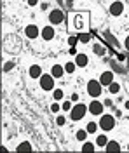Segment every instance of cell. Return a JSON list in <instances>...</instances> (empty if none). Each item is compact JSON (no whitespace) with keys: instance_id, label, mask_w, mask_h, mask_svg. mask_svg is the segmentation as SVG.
Wrapping results in <instances>:
<instances>
[{"instance_id":"6da1fadb","label":"cell","mask_w":129,"mask_h":153,"mask_svg":"<svg viewBox=\"0 0 129 153\" xmlns=\"http://www.w3.org/2000/svg\"><path fill=\"white\" fill-rule=\"evenodd\" d=\"M87 111H89V106H86L84 103H75L73 108L70 110V118H72L73 122H79V120H82V118L86 117Z\"/></svg>"},{"instance_id":"7a4b0ae2","label":"cell","mask_w":129,"mask_h":153,"mask_svg":"<svg viewBox=\"0 0 129 153\" xmlns=\"http://www.w3.org/2000/svg\"><path fill=\"white\" fill-rule=\"evenodd\" d=\"M99 129H103L105 132H108V131H112L113 127H115V117H112L110 113H103L99 115Z\"/></svg>"},{"instance_id":"3957f363","label":"cell","mask_w":129,"mask_h":153,"mask_svg":"<svg viewBox=\"0 0 129 153\" xmlns=\"http://www.w3.org/2000/svg\"><path fill=\"white\" fill-rule=\"evenodd\" d=\"M101 91H103V84L99 80H89L87 82V94L92 96V97H99L101 96Z\"/></svg>"},{"instance_id":"277c9868","label":"cell","mask_w":129,"mask_h":153,"mask_svg":"<svg viewBox=\"0 0 129 153\" xmlns=\"http://www.w3.org/2000/svg\"><path fill=\"white\" fill-rule=\"evenodd\" d=\"M40 82V87L44 89V91H54L56 87H54V76L51 75V73H44V75L39 78Z\"/></svg>"},{"instance_id":"5b68a950","label":"cell","mask_w":129,"mask_h":153,"mask_svg":"<svg viewBox=\"0 0 129 153\" xmlns=\"http://www.w3.org/2000/svg\"><path fill=\"white\" fill-rule=\"evenodd\" d=\"M103 111H105V105L101 103V101H98V99H92L89 103V113L91 115H103Z\"/></svg>"},{"instance_id":"8992f818","label":"cell","mask_w":129,"mask_h":153,"mask_svg":"<svg viewBox=\"0 0 129 153\" xmlns=\"http://www.w3.org/2000/svg\"><path fill=\"white\" fill-rule=\"evenodd\" d=\"M63 10H60V9H52L49 12V23L54 26V25H60L61 21H63Z\"/></svg>"},{"instance_id":"52a82bcc","label":"cell","mask_w":129,"mask_h":153,"mask_svg":"<svg viewBox=\"0 0 129 153\" xmlns=\"http://www.w3.org/2000/svg\"><path fill=\"white\" fill-rule=\"evenodd\" d=\"M122 12H124V4H122L120 0L112 2V5H110V14H112V16H120Z\"/></svg>"},{"instance_id":"ba28073f","label":"cell","mask_w":129,"mask_h":153,"mask_svg":"<svg viewBox=\"0 0 129 153\" xmlns=\"http://www.w3.org/2000/svg\"><path fill=\"white\" fill-rule=\"evenodd\" d=\"M40 35H42V38L44 40H52L54 38V35H56V31H54V28H52V25H49V26H44L42 28V31H40Z\"/></svg>"},{"instance_id":"9c48e42d","label":"cell","mask_w":129,"mask_h":153,"mask_svg":"<svg viewBox=\"0 0 129 153\" xmlns=\"http://www.w3.org/2000/svg\"><path fill=\"white\" fill-rule=\"evenodd\" d=\"M25 35H26L28 38H37L40 35L39 26H35V25H28V26L25 28Z\"/></svg>"},{"instance_id":"30bf717a","label":"cell","mask_w":129,"mask_h":153,"mask_svg":"<svg viewBox=\"0 0 129 153\" xmlns=\"http://www.w3.org/2000/svg\"><path fill=\"white\" fill-rule=\"evenodd\" d=\"M28 75H30V78H35V80H39V78L44 75V73H42V68H40L39 65H31L30 70H28Z\"/></svg>"},{"instance_id":"8fae6325","label":"cell","mask_w":129,"mask_h":153,"mask_svg":"<svg viewBox=\"0 0 129 153\" xmlns=\"http://www.w3.org/2000/svg\"><path fill=\"white\" fill-rule=\"evenodd\" d=\"M99 82H101L103 85L108 87L110 84L113 82V73H112V71H103V73H101V76H99Z\"/></svg>"},{"instance_id":"7c38bea8","label":"cell","mask_w":129,"mask_h":153,"mask_svg":"<svg viewBox=\"0 0 129 153\" xmlns=\"http://www.w3.org/2000/svg\"><path fill=\"white\" fill-rule=\"evenodd\" d=\"M65 73H66L65 71V66H61V65H54V66L51 68V75L54 76V78H61Z\"/></svg>"},{"instance_id":"4fadbf2b","label":"cell","mask_w":129,"mask_h":153,"mask_svg":"<svg viewBox=\"0 0 129 153\" xmlns=\"http://www.w3.org/2000/svg\"><path fill=\"white\" fill-rule=\"evenodd\" d=\"M75 63H77V66L84 68V66H87L89 59H87V56H86V54H77V56H75Z\"/></svg>"},{"instance_id":"5bb4252c","label":"cell","mask_w":129,"mask_h":153,"mask_svg":"<svg viewBox=\"0 0 129 153\" xmlns=\"http://www.w3.org/2000/svg\"><path fill=\"white\" fill-rule=\"evenodd\" d=\"M105 150H107V152H120V144L117 143V141H108V143H107V146H105Z\"/></svg>"},{"instance_id":"9a60e30c","label":"cell","mask_w":129,"mask_h":153,"mask_svg":"<svg viewBox=\"0 0 129 153\" xmlns=\"http://www.w3.org/2000/svg\"><path fill=\"white\" fill-rule=\"evenodd\" d=\"M87 129H79V131H77V132H75V137H77V141H82V143H84V141H87Z\"/></svg>"},{"instance_id":"2e32d148","label":"cell","mask_w":129,"mask_h":153,"mask_svg":"<svg viewBox=\"0 0 129 153\" xmlns=\"http://www.w3.org/2000/svg\"><path fill=\"white\" fill-rule=\"evenodd\" d=\"M108 141H110V139L105 136V134H99L98 137H96V144H98V148H105Z\"/></svg>"},{"instance_id":"e0dca14e","label":"cell","mask_w":129,"mask_h":153,"mask_svg":"<svg viewBox=\"0 0 129 153\" xmlns=\"http://www.w3.org/2000/svg\"><path fill=\"white\" fill-rule=\"evenodd\" d=\"M96 148H98V144L91 143V141H84V144H82V152H94Z\"/></svg>"},{"instance_id":"ac0fdd59","label":"cell","mask_w":129,"mask_h":153,"mask_svg":"<svg viewBox=\"0 0 129 153\" xmlns=\"http://www.w3.org/2000/svg\"><path fill=\"white\" fill-rule=\"evenodd\" d=\"M98 127H99V124H96V122H89V124L86 125V129H87L89 134H96L98 132Z\"/></svg>"},{"instance_id":"d6986e66","label":"cell","mask_w":129,"mask_h":153,"mask_svg":"<svg viewBox=\"0 0 129 153\" xmlns=\"http://www.w3.org/2000/svg\"><path fill=\"white\" fill-rule=\"evenodd\" d=\"M108 91H110V94H119V92H120V85L113 80V82L108 85Z\"/></svg>"},{"instance_id":"ffe728a7","label":"cell","mask_w":129,"mask_h":153,"mask_svg":"<svg viewBox=\"0 0 129 153\" xmlns=\"http://www.w3.org/2000/svg\"><path fill=\"white\" fill-rule=\"evenodd\" d=\"M52 97H54V101H61V99L65 97L63 89H54V91H52Z\"/></svg>"},{"instance_id":"44dd1931","label":"cell","mask_w":129,"mask_h":153,"mask_svg":"<svg viewBox=\"0 0 129 153\" xmlns=\"http://www.w3.org/2000/svg\"><path fill=\"white\" fill-rule=\"evenodd\" d=\"M18 152H30L31 150V144L28 143V141H23V143L18 144V148H16Z\"/></svg>"},{"instance_id":"7402d4cb","label":"cell","mask_w":129,"mask_h":153,"mask_svg":"<svg viewBox=\"0 0 129 153\" xmlns=\"http://www.w3.org/2000/svg\"><path fill=\"white\" fill-rule=\"evenodd\" d=\"M75 68H77V63H75V61H68V63L65 65V71H66V73H73Z\"/></svg>"},{"instance_id":"603a6c76","label":"cell","mask_w":129,"mask_h":153,"mask_svg":"<svg viewBox=\"0 0 129 153\" xmlns=\"http://www.w3.org/2000/svg\"><path fill=\"white\" fill-rule=\"evenodd\" d=\"M72 103H73L72 99H66V101H63V105H61V110H63V111H70V110L73 108V105H72Z\"/></svg>"},{"instance_id":"cb8c5ba5","label":"cell","mask_w":129,"mask_h":153,"mask_svg":"<svg viewBox=\"0 0 129 153\" xmlns=\"http://www.w3.org/2000/svg\"><path fill=\"white\" fill-rule=\"evenodd\" d=\"M92 51H94L96 54H99V56H101V54H105V47H103V45H99V44H96V45L92 47Z\"/></svg>"},{"instance_id":"d4e9b609","label":"cell","mask_w":129,"mask_h":153,"mask_svg":"<svg viewBox=\"0 0 129 153\" xmlns=\"http://www.w3.org/2000/svg\"><path fill=\"white\" fill-rule=\"evenodd\" d=\"M89 38H91L89 33H82V35H79V40L82 42V44H87V42H89Z\"/></svg>"},{"instance_id":"484cf974","label":"cell","mask_w":129,"mask_h":153,"mask_svg":"<svg viewBox=\"0 0 129 153\" xmlns=\"http://www.w3.org/2000/svg\"><path fill=\"white\" fill-rule=\"evenodd\" d=\"M80 40H79V37H70L68 38V44H70V47H75L77 44H79Z\"/></svg>"},{"instance_id":"4316f807","label":"cell","mask_w":129,"mask_h":153,"mask_svg":"<svg viewBox=\"0 0 129 153\" xmlns=\"http://www.w3.org/2000/svg\"><path fill=\"white\" fill-rule=\"evenodd\" d=\"M56 124H58V125H65V124H66V117L58 115V117H56Z\"/></svg>"},{"instance_id":"83f0119b","label":"cell","mask_w":129,"mask_h":153,"mask_svg":"<svg viewBox=\"0 0 129 153\" xmlns=\"http://www.w3.org/2000/svg\"><path fill=\"white\" fill-rule=\"evenodd\" d=\"M60 110H61V106L58 105V101H54V103L51 105V111H52V113H58Z\"/></svg>"},{"instance_id":"f1b7e54d","label":"cell","mask_w":129,"mask_h":153,"mask_svg":"<svg viewBox=\"0 0 129 153\" xmlns=\"http://www.w3.org/2000/svg\"><path fill=\"white\" fill-rule=\"evenodd\" d=\"M12 68H14V63H12V61H9V63H5V65H4V71L7 73V71H10Z\"/></svg>"},{"instance_id":"f546056e","label":"cell","mask_w":129,"mask_h":153,"mask_svg":"<svg viewBox=\"0 0 129 153\" xmlns=\"http://www.w3.org/2000/svg\"><path fill=\"white\" fill-rule=\"evenodd\" d=\"M70 99H72L73 103H77V101H79V94H72V97H70Z\"/></svg>"},{"instance_id":"4dcf8cb0","label":"cell","mask_w":129,"mask_h":153,"mask_svg":"<svg viewBox=\"0 0 129 153\" xmlns=\"http://www.w3.org/2000/svg\"><path fill=\"white\" fill-rule=\"evenodd\" d=\"M124 45H126V51H129V35L126 37V42H124Z\"/></svg>"},{"instance_id":"1f68e13d","label":"cell","mask_w":129,"mask_h":153,"mask_svg":"<svg viewBox=\"0 0 129 153\" xmlns=\"http://www.w3.org/2000/svg\"><path fill=\"white\" fill-rule=\"evenodd\" d=\"M103 105H105V106H112V99H105V101H103Z\"/></svg>"},{"instance_id":"d6a6232c","label":"cell","mask_w":129,"mask_h":153,"mask_svg":"<svg viewBox=\"0 0 129 153\" xmlns=\"http://www.w3.org/2000/svg\"><path fill=\"white\" fill-rule=\"evenodd\" d=\"M70 54H73V56H77V49H75V47H70Z\"/></svg>"},{"instance_id":"836d02e7","label":"cell","mask_w":129,"mask_h":153,"mask_svg":"<svg viewBox=\"0 0 129 153\" xmlns=\"http://www.w3.org/2000/svg\"><path fill=\"white\" fill-rule=\"evenodd\" d=\"M39 4V0H28V5H37Z\"/></svg>"},{"instance_id":"e575fe53","label":"cell","mask_w":129,"mask_h":153,"mask_svg":"<svg viewBox=\"0 0 129 153\" xmlns=\"http://www.w3.org/2000/svg\"><path fill=\"white\" fill-rule=\"evenodd\" d=\"M126 108H128V110H129V99H128V101H126Z\"/></svg>"},{"instance_id":"d590c367","label":"cell","mask_w":129,"mask_h":153,"mask_svg":"<svg viewBox=\"0 0 129 153\" xmlns=\"http://www.w3.org/2000/svg\"><path fill=\"white\" fill-rule=\"evenodd\" d=\"M128 150H129V144H128Z\"/></svg>"}]
</instances>
